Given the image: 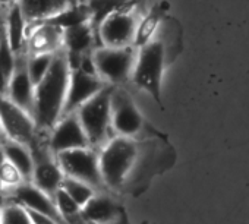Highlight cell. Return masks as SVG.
<instances>
[{
  "label": "cell",
  "instance_id": "cell-17",
  "mask_svg": "<svg viewBox=\"0 0 249 224\" xmlns=\"http://www.w3.org/2000/svg\"><path fill=\"white\" fill-rule=\"evenodd\" d=\"M79 0H21L19 5L28 24L50 21Z\"/></svg>",
  "mask_w": 249,
  "mask_h": 224
},
{
  "label": "cell",
  "instance_id": "cell-22",
  "mask_svg": "<svg viewBox=\"0 0 249 224\" xmlns=\"http://www.w3.org/2000/svg\"><path fill=\"white\" fill-rule=\"evenodd\" d=\"M161 21H163V12L159 8H153L145 15H142L134 37V47L140 49L148 41H151L153 38H156V34L161 28Z\"/></svg>",
  "mask_w": 249,
  "mask_h": 224
},
{
  "label": "cell",
  "instance_id": "cell-3",
  "mask_svg": "<svg viewBox=\"0 0 249 224\" xmlns=\"http://www.w3.org/2000/svg\"><path fill=\"white\" fill-rule=\"evenodd\" d=\"M169 46L161 38H153L138 49L137 60L131 81L135 86L147 91L161 105V82L167 65L172 62L169 57Z\"/></svg>",
  "mask_w": 249,
  "mask_h": 224
},
{
  "label": "cell",
  "instance_id": "cell-29",
  "mask_svg": "<svg viewBox=\"0 0 249 224\" xmlns=\"http://www.w3.org/2000/svg\"><path fill=\"white\" fill-rule=\"evenodd\" d=\"M21 0H0V14H6L11 8L19 5Z\"/></svg>",
  "mask_w": 249,
  "mask_h": 224
},
{
  "label": "cell",
  "instance_id": "cell-6",
  "mask_svg": "<svg viewBox=\"0 0 249 224\" xmlns=\"http://www.w3.org/2000/svg\"><path fill=\"white\" fill-rule=\"evenodd\" d=\"M49 132H40L34 142L30 145L34 157V170L31 182L54 198L56 192L62 188L65 173L57 161V155L52 151L47 141Z\"/></svg>",
  "mask_w": 249,
  "mask_h": 224
},
{
  "label": "cell",
  "instance_id": "cell-25",
  "mask_svg": "<svg viewBox=\"0 0 249 224\" xmlns=\"http://www.w3.org/2000/svg\"><path fill=\"white\" fill-rule=\"evenodd\" d=\"M62 189L66 190L82 208L98 192V189H95L89 183H85L82 180H78V179H73V177H69V176H65L63 183H62Z\"/></svg>",
  "mask_w": 249,
  "mask_h": 224
},
{
  "label": "cell",
  "instance_id": "cell-7",
  "mask_svg": "<svg viewBox=\"0 0 249 224\" xmlns=\"http://www.w3.org/2000/svg\"><path fill=\"white\" fill-rule=\"evenodd\" d=\"M145 119L126 89L111 88V128L114 135L141 138L145 132Z\"/></svg>",
  "mask_w": 249,
  "mask_h": 224
},
{
  "label": "cell",
  "instance_id": "cell-27",
  "mask_svg": "<svg viewBox=\"0 0 249 224\" xmlns=\"http://www.w3.org/2000/svg\"><path fill=\"white\" fill-rule=\"evenodd\" d=\"M54 54H34V56H28V70L31 75V79L34 81V84L37 85L49 72L53 60H54Z\"/></svg>",
  "mask_w": 249,
  "mask_h": 224
},
{
  "label": "cell",
  "instance_id": "cell-23",
  "mask_svg": "<svg viewBox=\"0 0 249 224\" xmlns=\"http://www.w3.org/2000/svg\"><path fill=\"white\" fill-rule=\"evenodd\" d=\"M91 11V24L97 30L98 25L111 14L131 8L132 0H87Z\"/></svg>",
  "mask_w": 249,
  "mask_h": 224
},
{
  "label": "cell",
  "instance_id": "cell-8",
  "mask_svg": "<svg viewBox=\"0 0 249 224\" xmlns=\"http://www.w3.org/2000/svg\"><path fill=\"white\" fill-rule=\"evenodd\" d=\"M56 155L65 176L89 183L98 190H106L100 170V153L97 148H75Z\"/></svg>",
  "mask_w": 249,
  "mask_h": 224
},
{
  "label": "cell",
  "instance_id": "cell-9",
  "mask_svg": "<svg viewBox=\"0 0 249 224\" xmlns=\"http://www.w3.org/2000/svg\"><path fill=\"white\" fill-rule=\"evenodd\" d=\"M0 126L6 139L31 145L38 135L34 116L12 101L6 94H0Z\"/></svg>",
  "mask_w": 249,
  "mask_h": 224
},
{
  "label": "cell",
  "instance_id": "cell-15",
  "mask_svg": "<svg viewBox=\"0 0 249 224\" xmlns=\"http://www.w3.org/2000/svg\"><path fill=\"white\" fill-rule=\"evenodd\" d=\"M6 95L15 101L18 105L25 108L33 115L34 113V95H36V84L31 79L28 70V54L22 52L17 54V65L12 73V78L8 85Z\"/></svg>",
  "mask_w": 249,
  "mask_h": 224
},
{
  "label": "cell",
  "instance_id": "cell-5",
  "mask_svg": "<svg viewBox=\"0 0 249 224\" xmlns=\"http://www.w3.org/2000/svg\"><path fill=\"white\" fill-rule=\"evenodd\" d=\"M138 49L126 47H95L92 52L98 76L111 86H119L132 78Z\"/></svg>",
  "mask_w": 249,
  "mask_h": 224
},
{
  "label": "cell",
  "instance_id": "cell-16",
  "mask_svg": "<svg viewBox=\"0 0 249 224\" xmlns=\"http://www.w3.org/2000/svg\"><path fill=\"white\" fill-rule=\"evenodd\" d=\"M3 199L17 201V202L22 204L24 207H27L28 209L49 215V217L54 218L56 221H59L60 224H68L63 220V217L60 215L54 198L50 196L49 193H46L44 190H41L40 188H37L33 182H24L21 186H18L14 192H11Z\"/></svg>",
  "mask_w": 249,
  "mask_h": 224
},
{
  "label": "cell",
  "instance_id": "cell-31",
  "mask_svg": "<svg viewBox=\"0 0 249 224\" xmlns=\"http://www.w3.org/2000/svg\"><path fill=\"white\" fill-rule=\"evenodd\" d=\"M3 205H5V199L0 198V224H2V215H3Z\"/></svg>",
  "mask_w": 249,
  "mask_h": 224
},
{
  "label": "cell",
  "instance_id": "cell-30",
  "mask_svg": "<svg viewBox=\"0 0 249 224\" xmlns=\"http://www.w3.org/2000/svg\"><path fill=\"white\" fill-rule=\"evenodd\" d=\"M6 141V135H5V132H3V129H2V126H0V147L3 145V142Z\"/></svg>",
  "mask_w": 249,
  "mask_h": 224
},
{
  "label": "cell",
  "instance_id": "cell-18",
  "mask_svg": "<svg viewBox=\"0 0 249 224\" xmlns=\"http://www.w3.org/2000/svg\"><path fill=\"white\" fill-rule=\"evenodd\" d=\"M95 41H98V35L91 21L65 28V50L71 56H82L92 52L98 47Z\"/></svg>",
  "mask_w": 249,
  "mask_h": 224
},
{
  "label": "cell",
  "instance_id": "cell-11",
  "mask_svg": "<svg viewBox=\"0 0 249 224\" xmlns=\"http://www.w3.org/2000/svg\"><path fill=\"white\" fill-rule=\"evenodd\" d=\"M47 141H49V147L54 154L75 150V148L91 147L76 113H69L62 116L59 122L47 134Z\"/></svg>",
  "mask_w": 249,
  "mask_h": 224
},
{
  "label": "cell",
  "instance_id": "cell-1",
  "mask_svg": "<svg viewBox=\"0 0 249 224\" xmlns=\"http://www.w3.org/2000/svg\"><path fill=\"white\" fill-rule=\"evenodd\" d=\"M100 153V170L108 192L142 190V183L169 167L166 148L153 141L114 135Z\"/></svg>",
  "mask_w": 249,
  "mask_h": 224
},
{
  "label": "cell",
  "instance_id": "cell-10",
  "mask_svg": "<svg viewBox=\"0 0 249 224\" xmlns=\"http://www.w3.org/2000/svg\"><path fill=\"white\" fill-rule=\"evenodd\" d=\"M140 15L135 6L122 9L107 17L97 28L100 46L106 47H126L134 46V37L137 33Z\"/></svg>",
  "mask_w": 249,
  "mask_h": 224
},
{
  "label": "cell",
  "instance_id": "cell-13",
  "mask_svg": "<svg viewBox=\"0 0 249 224\" xmlns=\"http://www.w3.org/2000/svg\"><path fill=\"white\" fill-rule=\"evenodd\" d=\"M106 86L107 84L98 75H91L78 68L75 69L71 68V79H69L63 116L69 113H75L82 104H85L88 100H91Z\"/></svg>",
  "mask_w": 249,
  "mask_h": 224
},
{
  "label": "cell",
  "instance_id": "cell-20",
  "mask_svg": "<svg viewBox=\"0 0 249 224\" xmlns=\"http://www.w3.org/2000/svg\"><path fill=\"white\" fill-rule=\"evenodd\" d=\"M15 65L17 53L11 47L5 27V18L0 14V94H6L9 81L15 70Z\"/></svg>",
  "mask_w": 249,
  "mask_h": 224
},
{
  "label": "cell",
  "instance_id": "cell-28",
  "mask_svg": "<svg viewBox=\"0 0 249 224\" xmlns=\"http://www.w3.org/2000/svg\"><path fill=\"white\" fill-rule=\"evenodd\" d=\"M27 208V207H25ZM28 209V208H27ZM30 212V217L33 220V224H60L59 221H56L54 218L49 217V215H44L41 212H37V211H33V209H28Z\"/></svg>",
  "mask_w": 249,
  "mask_h": 224
},
{
  "label": "cell",
  "instance_id": "cell-21",
  "mask_svg": "<svg viewBox=\"0 0 249 224\" xmlns=\"http://www.w3.org/2000/svg\"><path fill=\"white\" fill-rule=\"evenodd\" d=\"M2 151L5 157L21 172L24 179L27 182H31L34 170V157L30 145L6 139L2 145Z\"/></svg>",
  "mask_w": 249,
  "mask_h": 224
},
{
  "label": "cell",
  "instance_id": "cell-12",
  "mask_svg": "<svg viewBox=\"0 0 249 224\" xmlns=\"http://www.w3.org/2000/svg\"><path fill=\"white\" fill-rule=\"evenodd\" d=\"M65 49V30L50 21L28 24L25 52L34 54H54Z\"/></svg>",
  "mask_w": 249,
  "mask_h": 224
},
{
  "label": "cell",
  "instance_id": "cell-26",
  "mask_svg": "<svg viewBox=\"0 0 249 224\" xmlns=\"http://www.w3.org/2000/svg\"><path fill=\"white\" fill-rule=\"evenodd\" d=\"M2 224H33V220L30 217L28 209L22 204L5 199Z\"/></svg>",
  "mask_w": 249,
  "mask_h": 224
},
{
  "label": "cell",
  "instance_id": "cell-2",
  "mask_svg": "<svg viewBox=\"0 0 249 224\" xmlns=\"http://www.w3.org/2000/svg\"><path fill=\"white\" fill-rule=\"evenodd\" d=\"M69 79L71 65L68 53L63 49L56 53L49 72L36 85L33 116L40 132H50L63 116Z\"/></svg>",
  "mask_w": 249,
  "mask_h": 224
},
{
  "label": "cell",
  "instance_id": "cell-24",
  "mask_svg": "<svg viewBox=\"0 0 249 224\" xmlns=\"http://www.w3.org/2000/svg\"><path fill=\"white\" fill-rule=\"evenodd\" d=\"M24 182L27 180L24 179L21 172L6 157H3L2 164H0V189H2V196H8Z\"/></svg>",
  "mask_w": 249,
  "mask_h": 224
},
{
  "label": "cell",
  "instance_id": "cell-14",
  "mask_svg": "<svg viewBox=\"0 0 249 224\" xmlns=\"http://www.w3.org/2000/svg\"><path fill=\"white\" fill-rule=\"evenodd\" d=\"M88 224H128L126 211L107 190H98L82 208Z\"/></svg>",
  "mask_w": 249,
  "mask_h": 224
},
{
  "label": "cell",
  "instance_id": "cell-19",
  "mask_svg": "<svg viewBox=\"0 0 249 224\" xmlns=\"http://www.w3.org/2000/svg\"><path fill=\"white\" fill-rule=\"evenodd\" d=\"M5 18V27L8 33V38L12 50L19 54L25 52V40H27V28L28 22L21 9V5L11 8L6 14H2Z\"/></svg>",
  "mask_w": 249,
  "mask_h": 224
},
{
  "label": "cell",
  "instance_id": "cell-4",
  "mask_svg": "<svg viewBox=\"0 0 249 224\" xmlns=\"http://www.w3.org/2000/svg\"><path fill=\"white\" fill-rule=\"evenodd\" d=\"M111 85H107L75 111L88 137L89 145L97 150L114 137L111 128Z\"/></svg>",
  "mask_w": 249,
  "mask_h": 224
}]
</instances>
